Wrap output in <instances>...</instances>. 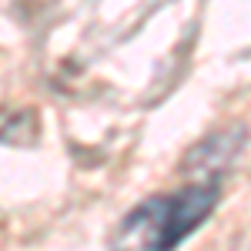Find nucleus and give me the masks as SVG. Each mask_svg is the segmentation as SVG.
I'll return each instance as SVG.
<instances>
[{
  "instance_id": "f257e3e1",
  "label": "nucleus",
  "mask_w": 251,
  "mask_h": 251,
  "mask_svg": "<svg viewBox=\"0 0 251 251\" xmlns=\"http://www.w3.org/2000/svg\"><path fill=\"white\" fill-rule=\"evenodd\" d=\"M214 204H218V181L191 184V188L174 194H157L151 201L137 204L124 218L114 245L171 251L177 241H184L214 211Z\"/></svg>"
},
{
  "instance_id": "f03ea898",
  "label": "nucleus",
  "mask_w": 251,
  "mask_h": 251,
  "mask_svg": "<svg viewBox=\"0 0 251 251\" xmlns=\"http://www.w3.org/2000/svg\"><path fill=\"white\" fill-rule=\"evenodd\" d=\"M27 121H34V111H20V114H14L3 127H0V141H3V144H34L37 127H27V131H24Z\"/></svg>"
}]
</instances>
